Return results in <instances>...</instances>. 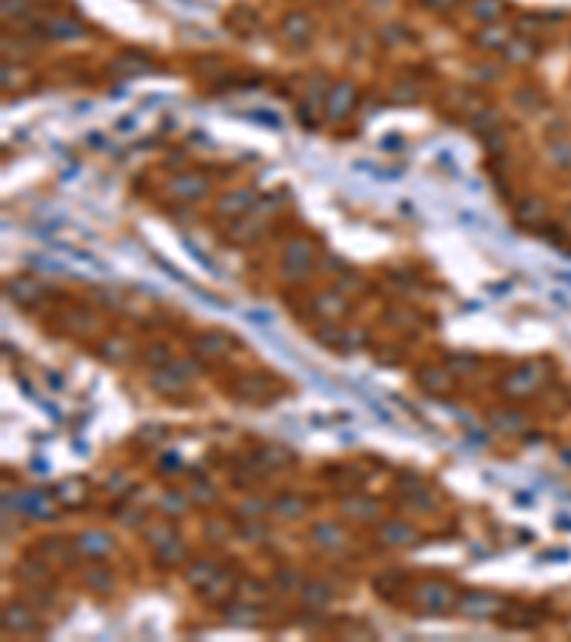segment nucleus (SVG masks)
<instances>
[{
    "instance_id": "obj_1",
    "label": "nucleus",
    "mask_w": 571,
    "mask_h": 642,
    "mask_svg": "<svg viewBox=\"0 0 571 642\" xmlns=\"http://www.w3.org/2000/svg\"><path fill=\"white\" fill-rule=\"evenodd\" d=\"M417 600H420V605L428 608V611H446V608L454 605L457 597L451 594V588L443 585V582H426V585H420Z\"/></svg>"
},
{
    "instance_id": "obj_2",
    "label": "nucleus",
    "mask_w": 571,
    "mask_h": 642,
    "mask_svg": "<svg viewBox=\"0 0 571 642\" xmlns=\"http://www.w3.org/2000/svg\"><path fill=\"white\" fill-rule=\"evenodd\" d=\"M497 608H500V602L492 600L488 594H469L463 600V611H469V617H492Z\"/></svg>"
},
{
    "instance_id": "obj_3",
    "label": "nucleus",
    "mask_w": 571,
    "mask_h": 642,
    "mask_svg": "<svg viewBox=\"0 0 571 642\" xmlns=\"http://www.w3.org/2000/svg\"><path fill=\"white\" fill-rule=\"evenodd\" d=\"M6 625H9L12 631L35 628V614L26 608V605H12V608H6Z\"/></svg>"
},
{
    "instance_id": "obj_4",
    "label": "nucleus",
    "mask_w": 571,
    "mask_h": 642,
    "mask_svg": "<svg viewBox=\"0 0 571 642\" xmlns=\"http://www.w3.org/2000/svg\"><path fill=\"white\" fill-rule=\"evenodd\" d=\"M351 100H355V92H351V86H348V83H343L337 92H332V94H329V115L343 117V115H346V109L351 106Z\"/></svg>"
},
{
    "instance_id": "obj_5",
    "label": "nucleus",
    "mask_w": 571,
    "mask_h": 642,
    "mask_svg": "<svg viewBox=\"0 0 571 642\" xmlns=\"http://www.w3.org/2000/svg\"><path fill=\"white\" fill-rule=\"evenodd\" d=\"M283 32H286V38H291V40H303V38L312 32L309 17H306V15H291V17L283 23Z\"/></svg>"
},
{
    "instance_id": "obj_6",
    "label": "nucleus",
    "mask_w": 571,
    "mask_h": 642,
    "mask_svg": "<svg viewBox=\"0 0 571 642\" xmlns=\"http://www.w3.org/2000/svg\"><path fill=\"white\" fill-rule=\"evenodd\" d=\"M198 352L200 354H223L226 352V343H223V337H217V334H206L198 343Z\"/></svg>"
},
{
    "instance_id": "obj_7",
    "label": "nucleus",
    "mask_w": 571,
    "mask_h": 642,
    "mask_svg": "<svg viewBox=\"0 0 571 642\" xmlns=\"http://www.w3.org/2000/svg\"><path fill=\"white\" fill-rule=\"evenodd\" d=\"M306 600L309 602H325V600H329V588H325V585H309L306 588Z\"/></svg>"
}]
</instances>
